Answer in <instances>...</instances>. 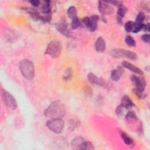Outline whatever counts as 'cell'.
Segmentation results:
<instances>
[{"label":"cell","instance_id":"cell-1","mask_svg":"<svg viewBox=\"0 0 150 150\" xmlns=\"http://www.w3.org/2000/svg\"><path fill=\"white\" fill-rule=\"evenodd\" d=\"M66 107L59 101L53 102L45 110V115L50 118H61L66 114Z\"/></svg>","mask_w":150,"mask_h":150},{"label":"cell","instance_id":"cell-2","mask_svg":"<svg viewBox=\"0 0 150 150\" xmlns=\"http://www.w3.org/2000/svg\"><path fill=\"white\" fill-rule=\"evenodd\" d=\"M131 81L135 85L133 89V92L135 95L139 99L144 98L145 96L144 93L145 87L146 86V81L142 77H138L135 75H132L130 77Z\"/></svg>","mask_w":150,"mask_h":150},{"label":"cell","instance_id":"cell-3","mask_svg":"<svg viewBox=\"0 0 150 150\" xmlns=\"http://www.w3.org/2000/svg\"><path fill=\"white\" fill-rule=\"evenodd\" d=\"M21 72L23 76L28 79L31 80L35 76V67L32 62L28 59H23L19 64Z\"/></svg>","mask_w":150,"mask_h":150},{"label":"cell","instance_id":"cell-4","mask_svg":"<svg viewBox=\"0 0 150 150\" xmlns=\"http://www.w3.org/2000/svg\"><path fill=\"white\" fill-rule=\"evenodd\" d=\"M62 50V43L58 40H52L47 45L45 53L53 58H57L60 56Z\"/></svg>","mask_w":150,"mask_h":150},{"label":"cell","instance_id":"cell-5","mask_svg":"<svg viewBox=\"0 0 150 150\" xmlns=\"http://www.w3.org/2000/svg\"><path fill=\"white\" fill-rule=\"evenodd\" d=\"M46 127L53 132L60 133L64 128V122L61 118H52L46 122Z\"/></svg>","mask_w":150,"mask_h":150},{"label":"cell","instance_id":"cell-6","mask_svg":"<svg viewBox=\"0 0 150 150\" xmlns=\"http://www.w3.org/2000/svg\"><path fill=\"white\" fill-rule=\"evenodd\" d=\"M110 53L111 56L115 57H126L131 60H135L137 58V55L136 53L124 49H112Z\"/></svg>","mask_w":150,"mask_h":150},{"label":"cell","instance_id":"cell-7","mask_svg":"<svg viewBox=\"0 0 150 150\" xmlns=\"http://www.w3.org/2000/svg\"><path fill=\"white\" fill-rule=\"evenodd\" d=\"M99 16L97 15H92L90 17H85L81 21V25L86 26L91 32H94L97 27V22Z\"/></svg>","mask_w":150,"mask_h":150},{"label":"cell","instance_id":"cell-8","mask_svg":"<svg viewBox=\"0 0 150 150\" xmlns=\"http://www.w3.org/2000/svg\"><path fill=\"white\" fill-rule=\"evenodd\" d=\"M1 96L5 104L10 109L15 110L17 107L16 101L15 98L5 90H1Z\"/></svg>","mask_w":150,"mask_h":150},{"label":"cell","instance_id":"cell-9","mask_svg":"<svg viewBox=\"0 0 150 150\" xmlns=\"http://www.w3.org/2000/svg\"><path fill=\"white\" fill-rule=\"evenodd\" d=\"M98 8L100 12L103 15H108L111 14L113 11V8L108 4L107 1H99L98 4Z\"/></svg>","mask_w":150,"mask_h":150},{"label":"cell","instance_id":"cell-10","mask_svg":"<svg viewBox=\"0 0 150 150\" xmlns=\"http://www.w3.org/2000/svg\"><path fill=\"white\" fill-rule=\"evenodd\" d=\"M56 29L62 35L66 36H69L70 33L67 28V23L64 20L61 21L57 25Z\"/></svg>","mask_w":150,"mask_h":150},{"label":"cell","instance_id":"cell-11","mask_svg":"<svg viewBox=\"0 0 150 150\" xmlns=\"http://www.w3.org/2000/svg\"><path fill=\"white\" fill-rule=\"evenodd\" d=\"M122 67L127 68V69L129 70L130 71H132V72H134V73H135L137 74H139V75H143L144 74L143 71L139 68H138L136 66H135L133 64L130 63H129L127 61H124L122 63Z\"/></svg>","mask_w":150,"mask_h":150},{"label":"cell","instance_id":"cell-12","mask_svg":"<svg viewBox=\"0 0 150 150\" xmlns=\"http://www.w3.org/2000/svg\"><path fill=\"white\" fill-rule=\"evenodd\" d=\"M87 79L88 81L93 84H97L100 86H103L105 84V81L103 79L98 77L93 73H89L87 75Z\"/></svg>","mask_w":150,"mask_h":150},{"label":"cell","instance_id":"cell-13","mask_svg":"<svg viewBox=\"0 0 150 150\" xmlns=\"http://www.w3.org/2000/svg\"><path fill=\"white\" fill-rule=\"evenodd\" d=\"M95 48L98 52H103L106 48L105 40L102 37H98L95 42Z\"/></svg>","mask_w":150,"mask_h":150},{"label":"cell","instance_id":"cell-14","mask_svg":"<svg viewBox=\"0 0 150 150\" xmlns=\"http://www.w3.org/2000/svg\"><path fill=\"white\" fill-rule=\"evenodd\" d=\"M120 135L121 137V138L123 139L124 143L127 145L129 147H134V140L127 134H126L124 131L122 130H120L119 131Z\"/></svg>","mask_w":150,"mask_h":150},{"label":"cell","instance_id":"cell-15","mask_svg":"<svg viewBox=\"0 0 150 150\" xmlns=\"http://www.w3.org/2000/svg\"><path fill=\"white\" fill-rule=\"evenodd\" d=\"M85 140L80 137H77L74 138L71 143V147L73 149H82L83 145Z\"/></svg>","mask_w":150,"mask_h":150},{"label":"cell","instance_id":"cell-16","mask_svg":"<svg viewBox=\"0 0 150 150\" xmlns=\"http://www.w3.org/2000/svg\"><path fill=\"white\" fill-rule=\"evenodd\" d=\"M121 105L124 108L128 109V108H131L133 106H134V103L128 96L125 95L121 98Z\"/></svg>","mask_w":150,"mask_h":150},{"label":"cell","instance_id":"cell-17","mask_svg":"<svg viewBox=\"0 0 150 150\" xmlns=\"http://www.w3.org/2000/svg\"><path fill=\"white\" fill-rule=\"evenodd\" d=\"M127 12V8L125 6H124L123 5L118 7L116 19L117 22L119 24H121V23L122 22V18L125 16Z\"/></svg>","mask_w":150,"mask_h":150},{"label":"cell","instance_id":"cell-18","mask_svg":"<svg viewBox=\"0 0 150 150\" xmlns=\"http://www.w3.org/2000/svg\"><path fill=\"white\" fill-rule=\"evenodd\" d=\"M124 73V69L121 67H118L117 69H114L111 71V78L114 81H118L122 74Z\"/></svg>","mask_w":150,"mask_h":150},{"label":"cell","instance_id":"cell-19","mask_svg":"<svg viewBox=\"0 0 150 150\" xmlns=\"http://www.w3.org/2000/svg\"><path fill=\"white\" fill-rule=\"evenodd\" d=\"M52 8H51V5L50 2L49 1H44L43 4L41 6V11L42 13L46 14H49L51 13L52 11Z\"/></svg>","mask_w":150,"mask_h":150},{"label":"cell","instance_id":"cell-20","mask_svg":"<svg viewBox=\"0 0 150 150\" xmlns=\"http://www.w3.org/2000/svg\"><path fill=\"white\" fill-rule=\"evenodd\" d=\"M28 13L31 16V17L36 21H43V16H42L39 13H38L36 10L33 9H29L28 10Z\"/></svg>","mask_w":150,"mask_h":150},{"label":"cell","instance_id":"cell-21","mask_svg":"<svg viewBox=\"0 0 150 150\" xmlns=\"http://www.w3.org/2000/svg\"><path fill=\"white\" fill-rule=\"evenodd\" d=\"M125 120L128 122H131L133 121H135L138 120L137 116L134 111H128V113L125 115Z\"/></svg>","mask_w":150,"mask_h":150},{"label":"cell","instance_id":"cell-22","mask_svg":"<svg viewBox=\"0 0 150 150\" xmlns=\"http://www.w3.org/2000/svg\"><path fill=\"white\" fill-rule=\"evenodd\" d=\"M77 9L74 6H70L69 8L67 10V15L70 19H71V20L77 18Z\"/></svg>","mask_w":150,"mask_h":150},{"label":"cell","instance_id":"cell-23","mask_svg":"<svg viewBox=\"0 0 150 150\" xmlns=\"http://www.w3.org/2000/svg\"><path fill=\"white\" fill-rule=\"evenodd\" d=\"M73 76V71L71 69L68 68L66 70H65V71L63 74V79L65 81H69L70 80Z\"/></svg>","mask_w":150,"mask_h":150},{"label":"cell","instance_id":"cell-24","mask_svg":"<svg viewBox=\"0 0 150 150\" xmlns=\"http://www.w3.org/2000/svg\"><path fill=\"white\" fill-rule=\"evenodd\" d=\"M144 25V24H143V23H139V22H135L134 23V27L132 32L134 33H137L139 32L141 29H142Z\"/></svg>","mask_w":150,"mask_h":150},{"label":"cell","instance_id":"cell-25","mask_svg":"<svg viewBox=\"0 0 150 150\" xmlns=\"http://www.w3.org/2000/svg\"><path fill=\"white\" fill-rule=\"evenodd\" d=\"M125 42L129 46H135L136 45L135 41L134 38L131 36H127L125 38Z\"/></svg>","mask_w":150,"mask_h":150},{"label":"cell","instance_id":"cell-26","mask_svg":"<svg viewBox=\"0 0 150 150\" xmlns=\"http://www.w3.org/2000/svg\"><path fill=\"white\" fill-rule=\"evenodd\" d=\"M81 25L80 21L79 19L78 18H76L74 19H72L71 21V28L73 29H76L79 26H80Z\"/></svg>","mask_w":150,"mask_h":150},{"label":"cell","instance_id":"cell-27","mask_svg":"<svg viewBox=\"0 0 150 150\" xmlns=\"http://www.w3.org/2000/svg\"><path fill=\"white\" fill-rule=\"evenodd\" d=\"M134 22H133L132 21L127 22L125 23V26H124L125 31H127V32H132V29H133V27H134Z\"/></svg>","mask_w":150,"mask_h":150},{"label":"cell","instance_id":"cell-28","mask_svg":"<svg viewBox=\"0 0 150 150\" xmlns=\"http://www.w3.org/2000/svg\"><path fill=\"white\" fill-rule=\"evenodd\" d=\"M145 19V15L144 12H140L138 13V14L137 16L135 22H139V23H143V21Z\"/></svg>","mask_w":150,"mask_h":150},{"label":"cell","instance_id":"cell-29","mask_svg":"<svg viewBox=\"0 0 150 150\" xmlns=\"http://www.w3.org/2000/svg\"><path fill=\"white\" fill-rule=\"evenodd\" d=\"M94 149V147L90 142L87 141H85L84 142L82 149Z\"/></svg>","mask_w":150,"mask_h":150},{"label":"cell","instance_id":"cell-30","mask_svg":"<svg viewBox=\"0 0 150 150\" xmlns=\"http://www.w3.org/2000/svg\"><path fill=\"white\" fill-rule=\"evenodd\" d=\"M124 108L121 104L119 105L116 108V110H115V112H116L117 115H118L119 117L122 115L123 112H124Z\"/></svg>","mask_w":150,"mask_h":150},{"label":"cell","instance_id":"cell-31","mask_svg":"<svg viewBox=\"0 0 150 150\" xmlns=\"http://www.w3.org/2000/svg\"><path fill=\"white\" fill-rule=\"evenodd\" d=\"M142 40L145 42V43H149V40H150V36L149 34L148 33H145L144 34L142 37H141Z\"/></svg>","mask_w":150,"mask_h":150},{"label":"cell","instance_id":"cell-32","mask_svg":"<svg viewBox=\"0 0 150 150\" xmlns=\"http://www.w3.org/2000/svg\"><path fill=\"white\" fill-rule=\"evenodd\" d=\"M109 3L112 4V5H115V6H120L121 5H122V2L121 1H109Z\"/></svg>","mask_w":150,"mask_h":150},{"label":"cell","instance_id":"cell-33","mask_svg":"<svg viewBox=\"0 0 150 150\" xmlns=\"http://www.w3.org/2000/svg\"><path fill=\"white\" fill-rule=\"evenodd\" d=\"M30 3L31 4V5L33 6H38L39 5H40V2L39 1H37V0H33V1H29Z\"/></svg>","mask_w":150,"mask_h":150},{"label":"cell","instance_id":"cell-34","mask_svg":"<svg viewBox=\"0 0 150 150\" xmlns=\"http://www.w3.org/2000/svg\"><path fill=\"white\" fill-rule=\"evenodd\" d=\"M149 28H150V25L149 23H147L146 25H144L142 29L147 32H148L149 31Z\"/></svg>","mask_w":150,"mask_h":150}]
</instances>
